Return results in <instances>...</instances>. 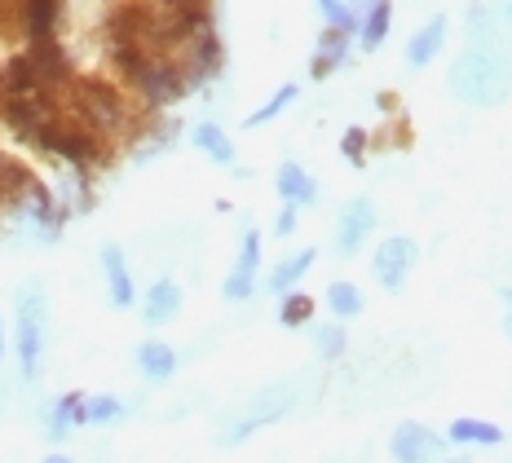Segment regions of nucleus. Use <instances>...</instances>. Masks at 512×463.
I'll use <instances>...</instances> for the list:
<instances>
[{
	"label": "nucleus",
	"mask_w": 512,
	"mask_h": 463,
	"mask_svg": "<svg viewBox=\"0 0 512 463\" xmlns=\"http://www.w3.org/2000/svg\"><path fill=\"white\" fill-rule=\"evenodd\" d=\"M124 419L120 397H84V424H115Z\"/></svg>",
	"instance_id": "nucleus-25"
},
{
	"label": "nucleus",
	"mask_w": 512,
	"mask_h": 463,
	"mask_svg": "<svg viewBox=\"0 0 512 463\" xmlns=\"http://www.w3.org/2000/svg\"><path fill=\"white\" fill-rule=\"evenodd\" d=\"M274 230H279V239H287V234L296 230V208H287V203H283V212H279V221H274Z\"/></svg>",
	"instance_id": "nucleus-29"
},
{
	"label": "nucleus",
	"mask_w": 512,
	"mask_h": 463,
	"mask_svg": "<svg viewBox=\"0 0 512 463\" xmlns=\"http://www.w3.org/2000/svg\"><path fill=\"white\" fill-rule=\"evenodd\" d=\"M345 49H349V36H345V31H332V27H327L323 40H318V53H314V67H309V75H314V80H327V75H332L340 62H345Z\"/></svg>",
	"instance_id": "nucleus-17"
},
{
	"label": "nucleus",
	"mask_w": 512,
	"mask_h": 463,
	"mask_svg": "<svg viewBox=\"0 0 512 463\" xmlns=\"http://www.w3.org/2000/svg\"><path fill=\"white\" fill-rule=\"evenodd\" d=\"M389 23H393V5L389 0H380V5H371V14L358 23V40L367 53H376L384 45V36H389Z\"/></svg>",
	"instance_id": "nucleus-20"
},
{
	"label": "nucleus",
	"mask_w": 512,
	"mask_h": 463,
	"mask_svg": "<svg viewBox=\"0 0 512 463\" xmlns=\"http://www.w3.org/2000/svg\"><path fill=\"white\" fill-rule=\"evenodd\" d=\"M14 353L23 380H40V362H45V296L40 287H23L14 309Z\"/></svg>",
	"instance_id": "nucleus-2"
},
{
	"label": "nucleus",
	"mask_w": 512,
	"mask_h": 463,
	"mask_svg": "<svg viewBox=\"0 0 512 463\" xmlns=\"http://www.w3.org/2000/svg\"><path fill=\"white\" fill-rule=\"evenodd\" d=\"M371 230H376V208H371V199H349L345 217H340V230H336V252L358 256Z\"/></svg>",
	"instance_id": "nucleus-9"
},
{
	"label": "nucleus",
	"mask_w": 512,
	"mask_h": 463,
	"mask_svg": "<svg viewBox=\"0 0 512 463\" xmlns=\"http://www.w3.org/2000/svg\"><path fill=\"white\" fill-rule=\"evenodd\" d=\"M415 256H420V247H415V239H384L376 247V256H371V269H376V283L384 287V292H402V283H407Z\"/></svg>",
	"instance_id": "nucleus-6"
},
{
	"label": "nucleus",
	"mask_w": 512,
	"mask_h": 463,
	"mask_svg": "<svg viewBox=\"0 0 512 463\" xmlns=\"http://www.w3.org/2000/svg\"><path fill=\"white\" fill-rule=\"evenodd\" d=\"M181 314V287L173 278H155L151 292H146V309L142 318L151 322V327H164V322H173Z\"/></svg>",
	"instance_id": "nucleus-12"
},
{
	"label": "nucleus",
	"mask_w": 512,
	"mask_h": 463,
	"mask_svg": "<svg viewBox=\"0 0 512 463\" xmlns=\"http://www.w3.org/2000/svg\"><path fill=\"white\" fill-rule=\"evenodd\" d=\"M27 62H31V71H36L40 89H58V84L76 80V75H71L67 53H62L58 40H40V45H31V49H27Z\"/></svg>",
	"instance_id": "nucleus-10"
},
{
	"label": "nucleus",
	"mask_w": 512,
	"mask_h": 463,
	"mask_svg": "<svg viewBox=\"0 0 512 463\" xmlns=\"http://www.w3.org/2000/svg\"><path fill=\"white\" fill-rule=\"evenodd\" d=\"M327 309H332L336 318H358L367 305H362V292L354 283H332L327 287Z\"/></svg>",
	"instance_id": "nucleus-22"
},
{
	"label": "nucleus",
	"mask_w": 512,
	"mask_h": 463,
	"mask_svg": "<svg viewBox=\"0 0 512 463\" xmlns=\"http://www.w3.org/2000/svg\"><path fill=\"white\" fill-rule=\"evenodd\" d=\"M71 428H84V393H62L49 411V437L67 441Z\"/></svg>",
	"instance_id": "nucleus-16"
},
{
	"label": "nucleus",
	"mask_w": 512,
	"mask_h": 463,
	"mask_svg": "<svg viewBox=\"0 0 512 463\" xmlns=\"http://www.w3.org/2000/svg\"><path fill=\"white\" fill-rule=\"evenodd\" d=\"M256 274H261V234L248 230V234H243V243H239V261H234L226 283H221V296H226L230 305H243V300H252Z\"/></svg>",
	"instance_id": "nucleus-7"
},
{
	"label": "nucleus",
	"mask_w": 512,
	"mask_h": 463,
	"mask_svg": "<svg viewBox=\"0 0 512 463\" xmlns=\"http://www.w3.org/2000/svg\"><path fill=\"white\" fill-rule=\"evenodd\" d=\"M45 463H71L67 455H45Z\"/></svg>",
	"instance_id": "nucleus-32"
},
{
	"label": "nucleus",
	"mask_w": 512,
	"mask_h": 463,
	"mask_svg": "<svg viewBox=\"0 0 512 463\" xmlns=\"http://www.w3.org/2000/svg\"><path fill=\"white\" fill-rule=\"evenodd\" d=\"M5 349H9L5 344V318H0V358H5Z\"/></svg>",
	"instance_id": "nucleus-31"
},
{
	"label": "nucleus",
	"mask_w": 512,
	"mask_h": 463,
	"mask_svg": "<svg viewBox=\"0 0 512 463\" xmlns=\"http://www.w3.org/2000/svg\"><path fill=\"white\" fill-rule=\"evenodd\" d=\"M309 265H314V247H301L296 256H287V261H279V269L270 274V292L287 296V292H292V287L309 274Z\"/></svg>",
	"instance_id": "nucleus-19"
},
{
	"label": "nucleus",
	"mask_w": 512,
	"mask_h": 463,
	"mask_svg": "<svg viewBox=\"0 0 512 463\" xmlns=\"http://www.w3.org/2000/svg\"><path fill=\"white\" fill-rule=\"evenodd\" d=\"M274 186H279V195H283L287 208H305V203L318 199V181L309 177L301 164H283L279 177H274Z\"/></svg>",
	"instance_id": "nucleus-13"
},
{
	"label": "nucleus",
	"mask_w": 512,
	"mask_h": 463,
	"mask_svg": "<svg viewBox=\"0 0 512 463\" xmlns=\"http://www.w3.org/2000/svg\"><path fill=\"white\" fill-rule=\"evenodd\" d=\"M362 146H367V133H362V128H349L345 142H340V150H345L349 164H362Z\"/></svg>",
	"instance_id": "nucleus-28"
},
{
	"label": "nucleus",
	"mask_w": 512,
	"mask_h": 463,
	"mask_svg": "<svg viewBox=\"0 0 512 463\" xmlns=\"http://www.w3.org/2000/svg\"><path fill=\"white\" fill-rule=\"evenodd\" d=\"M137 93L146 98V106H173L181 102V93H186V71H181V62L173 58H151L142 71H137Z\"/></svg>",
	"instance_id": "nucleus-5"
},
{
	"label": "nucleus",
	"mask_w": 512,
	"mask_h": 463,
	"mask_svg": "<svg viewBox=\"0 0 512 463\" xmlns=\"http://www.w3.org/2000/svg\"><path fill=\"white\" fill-rule=\"evenodd\" d=\"M137 366H142L146 380H168L177 371V349L164 340H146L137 344Z\"/></svg>",
	"instance_id": "nucleus-15"
},
{
	"label": "nucleus",
	"mask_w": 512,
	"mask_h": 463,
	"mask_svg": "<svg viewBox=\"0 0 512 463\" xmlns=\"http://www.w3.org/2000/svg\"><path fill=\"white\" fill-rule=\"evenodd\" d=\"M446 437H451L455 446H499V441H504V433H499L490 419H455Z\"/></svg>",
	"instance_id": "nucleus-18"
},
{
	"label": "nucleus",
	"mask_w": 512,
	"mask_h": 463,
	"mask_svg": "<svg viewBox=\"0 0 512 463\" xmlns=\"http://www.w3.org/2000/svg\"><path fill=\"white\" fill-rule=\"evenodd\" d=\"M371 5H380V0H349V14H354L358 23H362V18L371 14Z\"/></svg>",
	"instance_id": "nucleus-30"
},
{
	"label": "nucleus",
	"mask_w": 512,
	"mask_h": 463,
	"mask_svg": "<svg viewBox=\"0 0 512 463\" xmlns=\"http://www.w3.org/2000/svg\"><path fill=\"white\" fill-rule=\"evenodd\" d=\"M314 344H318V353H323V358H340V353H345V331H340V327H318Z\"/></svg>",
	"instance_id": "nucleus-27"
},
{
	"label": "nucleus",
	"mask_w": 512,
	"mask_h": 463,
	"mask_svg": "<svg viewBox=\"0 0 512 463\" xmlns=\"http://www.w3.org/2000/svg\"><path fill=\"white\" fill-rule=\"evenodd\" d=\"M102 274H106V296H111L115 309H128L137 300L133 292V274H128V261L120 252V243H106L102 247Z\"/></svg>",
	"instance_id": "nucleus-11"
},
{
	"label": "nucleus",
	"mask_w": 512,
	"mask_h": 463,
	"mask_svg": "<svg viewBox=\"0 0 512 463\" xmlns=\"http://www.w3.org/2000/svg\"><path fill=\"white\" fill-rule=\"evenodd\" d=\"M508 305H512V296H508ZM508 314H512V309H508Z\"/></svg>",
	"instance_id": "nucleus-33"
},
{
	"label": "nucleus",
	"mask_w": 512,
	"mask_h": 463,
	"mask_svg": "<svg viewBox=\"0 0 512 463\" xmlns=\"http://www.w3.org/2000/svg\"><path fill=\"white\" fill-rule=\"evenodd\" d=\"M512 84V71L504 62V53H486L477 45H468L460 53V67H455V89L464 93L468 102H499Z\"/></svg>",
	"instance_id": "nucleus-1"
},
{
	"label": "nucleus",
	"mask_w": 512,
	"mask_h": 463,
	"mask_svg": "<svg viewBox=\"0 0 512 463\" xmlns=\"http://www.w3.org/2000/svg\"><path fill=\"white\" fill-rule=\"evenodd\" d=\"M309 318H314V300H309L305 292H287L283 305H279V322H283V327H305Z\"/></svg>",
	"instance_id": "nucleus-24"
},
{
	"label": "nucleus",
	"mask_w": 512,
	"mask_h": 463,
	"mask_svg": "<svg viewBox=\"0 0 512 463\" xmlns=\"http://www.w3.org/2000/svg\"><path fill=\"white\" fill-rule=\"evenodd\" d=\"M314 5H318V14L327 18V27H332V31H345V36H354V31H358V18L349 14L345 0H314Z\"/></svg>",
	"instance_id": "nucleus-26"
},
{
	"label": "nucleus",
	"mask_w": 512,
	"mask_h": 463,
	"mask_svg": "<svg viewBox=\"0 0 512 463\" xmlns=\"http://www.w3.org/2000/svg\"><path fill=\"white\" fill-rule=\"evenodd\" d=\"M389 450H393V459L398 463H429L437 450H442V437H437L433 428L415 424V419H402V424L393 428V437H389Z\"/></svg>",
	"instance_id": "nucleus-8"
},
{
	"label": "nucleus",
	"mask_w": 512,
	"mask_h": 463,
	"mask_svg": "<svg viewBox=\"0 0 512 463\" xmlns=\"http://www.w3.org/2000/svg\"><path fill=\"white\" fill-rule=\"evenodd\" d=\"M71 84H76L80 128H89L93 137H106V133H120V128L128 124V106H124L115 84L98 80V75H84V80H71Z\"/></svg>",
	"instance_id": "nucleus-3"
},
{
	"label": "nucleus",
	"mask_w": 512,
	"mask_h": 463,
	"mask_svg": "<svg viewBox=\"0 0 512 463\" xmlns=\"http://www.w3.org/2000/svg\"><path fill=\"white\" fill-rule=\"evenodd\" d=\"M36 146L40 150H49V155H58V159H67L71 168H93L102 159V137H93L89 128H80V124H49L45 133L36 137Z\"/></svg>",
	"instance_id": "nucleus-4"
},
{
	"label": "nucleus",
	"mask_w": 512,
	"mask_h": 463,
	"mask_svg": "<svg viewBox=\"0 0 512 463\" xmlns=\"http://www.w3.org/2000/svg\"><path fill=\"white\" fill-rule=\"evenodd\" d=\"M190 142L204 150L208 159H217V164H234V142H230L226 133H221L217 124H199L195 133H190Z\"/></svg>",
	"instance_id": "nucleus-21"
},
{
	"label": "nucleus",
	"mask_w": 512,
	"mask_h": 463,
	"mask_svg": "<svg viewBox=\"0 0 512 463\" xmlns=\"http://www.w3.org/2000/svg\"><path fill=\"white\" fill-rule=\"evenodd\" d=\"M442 40H446V18L437 14L433 23H424V27L411 36V45H407V62H411L415 71L429 67V62L437 58V49H442Z\"/></svg>",
	"instance_id": "nucleus-14"
},
{
	"label": "nucleus",
	"mask_w": 512,
	"mask_h": 463,
	"mask_svg": "<svg viewBox=\"0 0 512 463\" xmlns=\"http://www.w3.org/2000/svg\"><path fill=\"white\" fill-rule=\"evenodd\" d=\"M296 98H301V89H296V84H283V89H279L270 102L261 106V111H252V115H248V128H261V124L279 120V115H283V111H287V106H292Z\"/></svg>",
	"instance_id": "nucleus-23"
}]
</instances>
